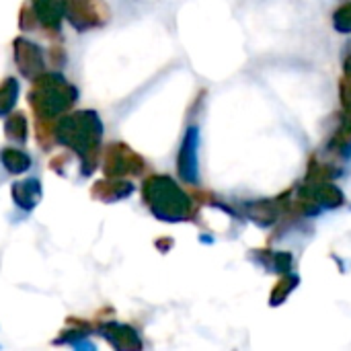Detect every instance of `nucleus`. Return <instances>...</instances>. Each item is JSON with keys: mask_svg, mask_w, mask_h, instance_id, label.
<instances>
[{"mask_svg": "<svg viewBox=\"0 0 351 351\" xmlns=\"http://www.w3.org/2000/svg\"><path fill=\"white\" fill-rule=\"evenodd\" d=\"M76 93L72 90V86H68L60 76H43L33 93V103L35 109L41 115H56L62 109L70 107V103L74 101Z\"/></svg>", "mask_w": 351, "mask_h": 351, "instance_id": "nucleus-2", "label": "nucleus"}, {"mask_svg": "<svg viewBox=\"0 0 351 351\" xmlns=\"http://www.w3.org/2000/svg\"><path fill=\"white\" fill-rule=\"evenodd\" d=\"M304 197L317 206V210L321 212L323 208H339L343 204V193L335 187V185H327V183H315V185H304L302 187Z\"/></svg>", "mask_w": 351, "mask_h": 351, "instance_id": "nucleus-5", "label": "nucleus"}, {"mask_svg": "<svg viewBox=\"0 0 351 351\" xmlns=\"http://www.w3.org/2000/svg\"><path fill=\"white\" fill-rule=\"evenodd\" d=\"M296 284H298V276H286V280L278 284V288H276V292L271 296L274 304H282L290 296V292L296 288Z\"/></svg>", "mask_w": 351, "mask_h": 351, "instance_id": "nucleus-11", "label": "nucleus"}, {"mask_svg": "<svg viewBox=\"0 0 351 351\" xmlns=\"http://www.w3.org/2000/svg\"><path fill=\"white\" fill-rule=\"evenodd\" d=\"M199 128L191 125L185 132L181 150H179V160H177V169L183 181L187 183H197L199 181Z\"/></svg>", "mask_w": 351, "mask_h": 351, "instance_id": "nucleus-4", "label": "nucleus"}, {"mask_svg": "<svg viewBox=\"0 0 351 351\" xmlns=\"http://www.w3.org/2000/svg\"><path fill=\"white\" fill-rule=\"evenodd\" d=\"M60 140L76 148L78 152H86L93 144L99 142L101 136V123L95 113H82L74 115L70 119H64L60 125Z\"/></svg>", "mask_w": 351, "mask_h": 351, "instance_id": "nucleus-3", "label": "nucleus"}, {"mask_svg": "<svg viewBox=\"0 0 351 351\" xmlns=\"http://www.w3.org/2000/svg\"><path fill=\"white\" fill-rule=\"evenodd\" d=\"M140 167H142V160H140L134 152H130V150L123 148V154H117V152H113V148H111L109 162H107V173L117 175V173H125V171H130V169H134L136 173H140V171H138Z\"/></svg>", "mask_w": 351, "mask_h": 351, "instance_id": "nucleus-6", "label": "nucleus"}, {"mask_svg": "<svg viewBox=\"0 0 351 351\" xmlns=\"http://www.w3.org/2000/svg\"><path fill=\"white\" fill-rule=\"evenodd\" d=\"M271 265V271H280V274H288L290 267H292V255L290 253H284V251H276L269 255V261H267V267Z\"/></svg>", "mask_w": 351, "mask_h": 351, "instance_id": "nucleus-10", "label": "nucleus"}, {"mask_svg": "<svg viewBox=\"0 0 351 351\" xmlns=\"http://www.w3.org/2000/svg\"><path fill=\"white\" fill-rule=\"evenodd\" d=\"M16 101V80L8 78L4 86H0V113H6Z\"/></svg>", "mask_w": 351, "mask_h": 351, "instance_id": "nucleus-8", "label": "nucleus"}, {"mask_svg": "<svg viewBox=\"0 0 351 351\" xmlns=\"http://www.w3.org/2000/svg\"><path fill=\"white\" fill-rule=\"evenodd\" d=\"M2 160H4V165L10 169V173H23V171L29 167V158H27L23 152L6 150V152L2 154Z\"/></svg>", "mask_w": 351, "mask_h": 351, "instance_id": "nucleus-9", "label": "nucleus"}, {"mask_svg": "<svg viewBox=\"0 0 351 351\" xmlns=\"http://www.w3.org/2000/svg\"><path fill=\"white\" fill-rule=\"evenodd\" d=\"M144 199L152 214L165 222H181L191 212V199L169 177H150L144 185Z\"/></svg>", "mask_w": 351, "mask_h": 351, "instance_id": "nucleus-1", "label": "nucleus"}, {"mask_svg": "<svg viewBox=\"0 0 351 351\" xmlns=\"http://www.w3.org/2000/svg\"><path fill=\"white\" fill-rule=\"evenodd\" d=\"M31 183H33V181L19 183V185H14V189H12V195L16 197L19 206H23V208H33L35 202L39 199V183H35L33 189H29Z\"/></svg>", "mask_w": 351, "mask_h": 351, "instance_id": "nucleus-7", "label": "nucleus"}, {"mask_svg": "<svg viewBox=\"0 0 351 351\" xmlns=\"http://www.w3.org/2000/svg\"><path fill=\"white\" fill-rule=\"evenodd\" d=\"M333 25L339 33H351V2L343 4L335 14H333Z\"/></svg>", "mask_w": 351, "mask_h": 351, "instance_id": "nucleus-12", "label": "nucleus"}, {"mask_svg": "<svg viewBox=\"0 0 351 351\" xmlns=\"http://www.w3.org/2000/svg\"><path fill=\"white\" fill-rule=\"evenodd\" d=\"M343 66H346L348 78H351V43L348 45V51H346V58H343Z\"/></svg>", "mask_w": 351, "mask_h": 351, "instance_id": "nucleus-13", "label": "nucleus"}]
</instances>
